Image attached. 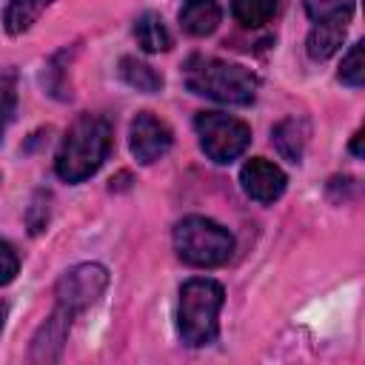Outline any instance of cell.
Returning a JSON list of instances; mask_svg holds the SVG:
<instances>
[{"label":"cell","instance_id":"6da1fadb","mask_svg":"<svg viewBox=\"0 0 365 365\" xmlns=\"http://www.w3.org/2000/svg\"><path fill=\"white\" fill-rule=\"evenodd\" d=\"M111 148V125L100 114H83L66 131L60 151L54 157V171L66 182L88 180L106 160Z\"/></svg>","mask_w":365,"mask_h":365},{"label":"cell","instance_id":"7a4b0ae2","mask_svg":"<svg viewBox=\"0 0 365 365\" xmlns=\"http://www.w3.org/2000/svg\"><path fill=\"white\" fill-rule=\"evenodd\" d=\"M185 86L194 94L225 106H248L257 97L259 80L251 68L240 63H225L217 57H191L185 63Z\"/></svg>","mask_w":365,"mask_h":365},{"label":"cell","instance_id":"3957f363","mask_svg":"<svg viewBox=\"0 0 365 365\" xmlns=\"http://www.w3.org/2000/svg\"><path fill=\"white\" fill-rule=\"evenodd\" d=\"M222 285L205 277H194L180 288L177 305V331L180 339L191 348L208 345L217 336V319L222 308Z\"/></svg>","mask_w":365,"mask_h":365},{"label":"cell","instance_id":"277c9868","mask_svg":"<svg viewBox=\"0 0 365 365\" xmlns=\"http://www.w3.org/2000/svg\"><path fill=\"white\" fill-rule=\"evenodd\" d=\"M174 251L194 268H217L231 257L234 237L208 217H185L174 225Z\"/></svg>","mask_w":365,"mask_h":365},{"label":"cell","instance_id":"5b68a950","mask_svg":"<svg viewBox=\"0 0 365 365\" xmlns=\"http://www.w3.org/2000/svg\"><path fill=\"white\" fill-rule=\"evenodd\" d=\"M194 128L200 137V148L217 165L237 160L251 143V128L242 120L228 117L222 111H200L194 120Z\"/></svg>","mask_w":365,"mask_h":365},{"label":"cell","instance_id":"8992f818","mask_svg":"<svg viewBox=\"0 0 365 365\" xmlns=\"http://www.w3.org/2000/svg\"><path fill=\"white\" fill-rule=\"evenodd\" d=\"M108 285V271L97 262H83L68 268L57 282V305L68 314H80L94 305Z\"/></svg>","mask_w":365,"mask_h":365},{"label":"cell","instance_id":"52a82bcc","mask_svg":"<svg viewBox=\"0 0 365 365\" xmlns=\"http://www.w3.org/2000/svg\"><path fill=\"white\" fill-rule=\"evenodd\" d=\"M171 140H174V137H171V128H168L163 120H157L154 114L140 111V114L131 120L128 145H131V154H134L137 163L148 165V163L165 157L168 148H171Z\"/></svg>","mask_w":365,"mask_h":365},{"label":"cell","instance_id":"ba28073f","mask_svg":"<svg viewBox=\"0 0 365 365\" xmlns=\"http://www.w3.org/2000/svg\"><path fill=\"white\" fill-rule=\"evenodd\" d=\"M240 182H242V191L257 200V202H274L282 197L285 191V174L279 165H274L271 160H262V157H251L242 171H240Z\"/></svg>","mask_w":365,"mask_h":365},{"label":"cell","instance_id":"9c48e42d","mask_svg":"<svg viewBox=\"0 0 365 365\" xmlns=\"http://www.w3.org/2000/svg\"><path fill=\"white\" fill-rule=\"evenodd\" d=\"M71 319H74V314H68L66 308L57 305L51 319H46V325L34 336V345H31V359L34 362H54L60 356L63 342H66L68 328H71Z\"/></svg>","mask_w":365,"mask_h":365},{"label":"cell","instance_id":"30bf717a","mask_svg":"<svg viewBox=\"0 0 365 365\" xmlns=\"http://www.w3.org/2000/svg\"><path fill=\"white\" fill-rule=\"evenodd\" d=\"M220 3L217 0H185L180 9V26L194 34V37H205L220 26Z\"/></svg>","mask_w":365,"mask_h":365},{"label":"cell","instance_id":"8fae6325","mask_svg":"<svg viewBox=\"0 0 365 365\" xmlns=\"http://www.w3.org/2000/svg\"><path fill=\"white\" fill-rule=\"evenodd\" d=\"M274 145H277L282 160L299 163L302 151H305V123L297 120V117H288V120L277 123L274 125Z\"/></svg>","mask_w":365,"mask_h":365},{"label":"cell","instance_id":"7c38bea8","mask_svg":"<svg viewBox=\"0 0 365 365\" xmlns=\"http://www.w3.org/2000/svg\"><path fill=\"white\" fill-rule=\"evenodd\" d=\"M342 40H345V23H317L305 46L311 60H328L342 48Z\"/></svg>","mask_w":365,"mask_h":365},{"label":"cell","instance_id":"4fadbf2b","mask_svg":"<svg viewBox=\"0 0 365 365\" xmlns=\"http://www.w3.org/2000/svg\"><path fill=\"white\" fill-rule=\"evenodd\" d=\"M134 37L140 43L143 51L148 54H157V51H165L171 46V37H168V29L163 26V17L154 14V11H145L137 17L134 23Z\"/></svg>","mask_w":365,"mask_h":365},{"label":"cell","instance_id":"5bb4252c","mask_svg":"<svg viewBox=\"0 0 365 365\" xmlns=\"http://www.w3.org/2000/svg\"><path fill=\"white\" fill-rule=\"evenodd\" d=\"M54 0H9L3 23L9 34H23L26 29H31V23L51 6Z\"/></svg>","mask_w":365,"mask_h":365},{"label":"cell","instance_id":"9a60e30c","mask_svg":"<svg viewBox=\"0 0 365 365\" xmlns=\"http://www.w3.org/2000/svg\"><path fill=\"white\" fill-rule=\"evenodd\" d=\"M120 77H123L131 88H137V91H143V94H154V91L163 88V74L154 71L148 63H143V60H137V57H123V60H120Z\"/></svg>","mask_w":365,"mask_h":365},{"label":"cell","instance_id":"2e32d148","mask_svg":"<svg viewBox=\"0 0 365 365\" xmlns=\"http://www.w3.org/2000/svg\"><path fill=\"white\" fill-rule=\"evenodd\" d=\"M277 6H279V0H231L234 17H237L242 26H248V29L265 26V23L274 17Z\"/></svg>","mask_w":365,"mask_h":365},{"label":"cell","instance_id":"e0dca14e","mask_svg":"<svg viewBox=\"0 0 365 365\" xmlns=\"http://www.w3.org/2000/svg\"><path fill=\"white\" fill-rule=\"evenodd\" d=\"M305 11L314 23H348L354 0H305Z\"/></svg>","mask_w":365,"mask_h":365},{"label":"cell","instance_id":"ac0fdd59","mask_svg":"<svg viewBox=\"0 0 365 365\" xmlns=\"http://www.w3.org/2000/svg\"><path fill=\"white\" fill-rule=\"evenodd\" d=\"M362 46L365 43H354L351 51L342 57V66H339V80L359 88L365 83V57H362Z\"/></svg>","mask_w":365,"mask_h":365},{"label":"cell","instance_id":"d6986e66","mask_svg":"<svg viewBox=\"0 0 365 365\" xmlns=\"http://www.w3.org/2000/svg\"><path fill=\"white\" fill-rule=\"evenodd\" d=\"M14 106H17V83H14V74L11 71H0V140H3V131L14 114Z\"/></svg>","mask_w":365,"mask_h":365},{"label":"cell","instance_id":"ffe728a7","mask_svg":"<svg viewBox=\"0 0 365 365\" xmlns=\"http://www.w3.org/2000/svg\"><path fill=\"white\" fill-rule=\"evenodd\" d=\"M48 222V194L40 191L34 200H31V208H29V231L31 234H40Z\"/></svg>","mask_w":365,"mask_h":365},{"label":"cell","instance_id":"44dd1931","mask_svg":"<svg viewBox=\"0 0 365 365\" xmlns=\"http://www.w3.org/2000/svg\"><path fill=\"white\" fill-rule=\"evenodd\" d=\"M20 271V259H17V251L0 240V285H9Z\"/></svg>","mask_w":365,"mask_h":365},{"label":"cell","instance_id":"7402d4cb","mask_svg":"<svg viewBox=\"0 0 365 365\" xmlns=\"http://www.w3.org/2000/svg\"><path fill=\"white\" fill-rule=\"evenodd\" d=\"M351 151H354V157H362V131H356V134H354V143H351Z\"/></svg>","mask_w":365,"mask_h":365},{"label":"cell","instance_id":"603a6c76","mask_svg":"<svg viewBox=\"0 0 365 365\" xmlns=\"http://www.w3.org/2000/svg\"><path fill=\"white\" fill-rule=\"evenodd\" d=\"M3 322H6V305L0 302V331H3Z\"/></svg>","mask_w":365,"mask_h":365}]
</instances>
